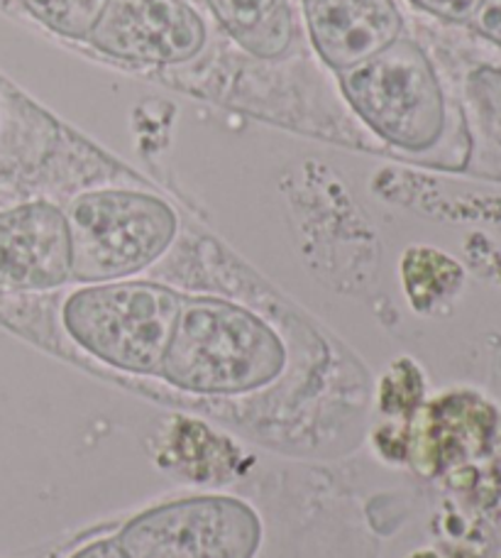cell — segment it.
<instances>
[{
	"label": "cell",
	"mask_w": 501,
	"mask_h": 558,
	"mask_svg": "<svg viewBox=\"0 0 501 558\" xmlns=\"http://www.w3.org/2000/svg\"><path fill=\"white\" fill-rule=\"evenodd\" d=\"M338 84L367 131L394 153L448 169L467 165V118L416 39L399 37L367 62L340 72Z\"/></svg>",
	"instance_id": "6da1fadb"
},
{
	"label": "cell",
	"mask_w": 501,
	"mask_h": 558,
	"mask_svg": "<svg viewBox=\"0 0 501 558\" xmlns=\"http://www.w3.org/2000/svg\"><path fill=\"white\" fill-rule=\"evenodd\" d=\"M286 367L279 333L255 312L223 299H182L159 375L194 395H245Z\"/></svg>",
	"instance_id": "7a4b0ae2"
},
{
	"label": "cell",
	"mask_w": 501,
	"mask_h": 558,
	"mask_svg": "<svg viewBox=\"0 0 501 558\" xmlns=\"http://www.w3.org/2000/svg\"><path fill=\"white\" fill-rule=\"evenodd\" d=\"M182 294L152 282H100L76 289L59 308L62 328L94 361L130 375H159Z\"/></svg>",
	"instance_id": "3957f363"
},
{
	"label": "cell",
	"mask_w": 501,
	"mask_h": 558,
	"mask_svg": "<svg viewBox=\"0 0 501 558\" xmlns=\"http://www.w3.org/2000/svg\"><path fill=\"white\" fill-rule=\"evenodd\" d=\"M72 279L82 284L120 282L152 267L172 247L179 216L147 189L100 186L66 206Z\"/></svg>",
	"instance_id": "277c9868"
},
{
	"label": "cell",
	"mask_w": 501,
	"mask_h": 558,
	"mask_svg": "<svg viewBox=\"0 0 501 558\" xmlns=\"http://www.w3.org/2000/svg\"><path fill=\"white\" fill-rule=\"evenodd\" d=\"M259 520L233 497H194L155 507L120 534L127 558H253Z\"/></svg>",
	"instance_id": "5b68a950"
},
{
	"label": "cell",
	"mask_w": 501,
	"mask_h": 558,
	"mask_svg": "<svg viewBox=\"0 0 501 558\" xmlns=\"http://www.w3.org/2000/svg\"><path fill=\"white\" fill-rule=\"evenodd\" d=\"M88 45L115 62L184 66L208 49V25L184 0H108Z\"/></svg>",
	"instance_id": "8992f818"
},
{
	"label": "cell",
	"mask_w": 501,
	"mask_h": 558,
	"mask_svg": "<svg viewBox=\"0 0 501 558\" xmlns=\"http://www.w3.org/2000/svg\"><path fill=\"white\" fill-rule=\"evenodd\" d=\"M72 279L64 208L23 202L0 208V292H49Z\"/></svg>",
	"instance_id": "52a82bcc"
},
{
	"label": "cell",
	"mask_w": 501,
	"mask_h": 558,
	"mask_svg": "<svg viewBox=\"0 0 501 558\" xmlns=\"http://www.w3.org/2000/svg\"><path fill=\"white\" fill-rule=\"evenodd\" d=\"M306 37L335 74L367 62L404 37L396 0H296Z\"/></svg>",
	"instance_id": "ba28073f"
},
{
	"label": "cell",
	"mask_w": 501,
	"mask_h": 558,
	"mask_svg": "<svg viewBox=\"0 0 501 558\" xmlns=\"http://www.w3.org/2000/svg\"><path fill=\"white\" fill-rule=\"evenodd\" d=\"M230 39L257 59H282L298 37L292 0H206Z\"/></svg>",
	"instance_id": "9c48e42d"
},
{
	"label": "cell",
	"mask_w": 501,
	"mask_h": 558,
	"mask_svg": "<svg viewBox=\"0 0 501 558\" xmlns=\"http://www.w3.org/2000/svg\"><path fill=\"white\" fill-rule=\"evenodd\" d=\"M47 33L88 43L108 0H3Z\"/></svg>",
	"instance_id": "30bf717a"
},
{
	"label": "cell",
	"mask_w": 501,
	"mask_h": 558,
	"mask_svg": "<svg viewBox=\"0 0 501 558\" xmlns=\"http://www.w3.org/2000/svg\"><path fill=\"white\" fill-rule=\"evenodd\" d=\"M463 272L445 255L436 251H414L404 263V282L414 306L428 308L440 296L453 292Z\"/></svg>",
	"instance_id": "8fae6325"
},
{
	"label": "cell",
	"mask_w": 501,
	"mask_h": 558,
	"mask_svg": "<svg viewBox=\"0 0 501 558\" xmlns=\"http://www.w3.org/2000/svg\"><path fill=\"white\" fill-rule=\"evenodd\" d=\"M42 131L47 133V121L0 78V159L23 147H42L47 143Z\"/></svg>",
	"instance_id": "7c38bea8"
},
{
	"label": "cell",
	"mask_w": 501,
	"mask_h": 558,
	"mask_svg": "<svg viewBox=\"0 0 501 558\" xmlns=\"http://www.w3.org/2000/svg\"><path fill=\"white\" fill-rule=\"evenodd\" d=\"M408 3L438 20H445V23L463 25L475 17L482 0H408Z\"/></svg>",
	"instance_id": "4fadbf2b"
},
{
	"label": "cell",
	"mask_w": 501,
	"mask_h": 558,
	"mask_svg": "<svg viewBox=\"0 0 501 558\" xmlns=\"http://www.w3.org/2000/svg\"><path fill=\"white\" fill-rule=\"evenodd\" d=\"M475 92L477 98L487 106V111L492 113L497 128L501 131V72L499 69H485L475 76Z\"/></svg>",
	"instance_id": "5bb4252c"
},
{
	"label": "cell",
	"mask_w": 501,
	"mask_h": 558,
	"mask_svg": "<svg viewBox=\"0 0 501 558\" xmlns=\"http://www.w3.org/2000/svg\"><path fill=\"white\" fill-rule=\"evenodd\" d=\"M469 25L489 43L501 47V0H482Z\"/></svg>",
	"instance_id": "9a60e30c"
},
{
	"label": "cell",
	"mask_w": 501,
	"mask_h": 558,
	"mask_svg": "<svg viewBox=\"0 0 501 558\" xmlns=\"http://www.w3.org/2000/svg\"><path fill=\"white\" fill-rule=\"evenodd\" d=\"M74 558H127L123 554V549H120L118 542H96L91 546H86L84 551H78Z\"/></svg>",
	"instance_id": "2e32d148"
}]
</instances>
